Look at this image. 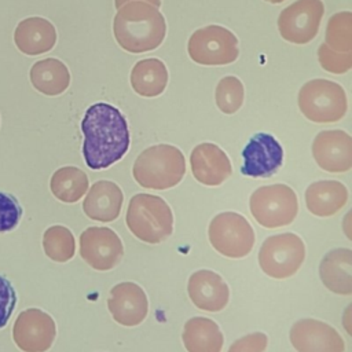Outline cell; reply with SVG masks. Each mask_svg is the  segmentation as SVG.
<instances>
[{
  "mask_svg": "<svg viewBox=\"0 0 352 352\" xmlns=\"http://www.w3.org/2000/svg\"><path fill=\"white\" fill-rule=\"evenodd\" d=\"M22 208L18 199L7 192L0 191V234L12 231L22 219Z\"/></svg>",
  "mask_w": 352,
  "mask_h": 352,
  "instance_id": "cell-31",
  "label": "cell"
},
{
  "mask_svg": "<svg viewBox=\"0 0 352 352\" xmlns=\"http://www.w3.org/2000/svg\"><path fill=\"white\" fill-rule=\"evenodd\" d=\"M16 305V293L11 282L0 275V329L7 326Z\"/></svg>",
  "mask_w": 352,
  "mask_h": 352,
  "instance_id": "cell-32",
  "label": "cell"
},
{
  "mask_svg": "<svg viewBox=\"0 0 352 352\" xmlns=\"http://www.w3.org/2000/svg\"><path fill=\"white\" fill-rule=\"evenodd\" d=\"M186 173V160L180 148L172 144H155L144 148L135 160V182L150 190H168L179 184Z\"/></svg>",
  "mask_w": 352,
  "mask_h": 352,
  "instance_id": "cell-3",
  "label": "cell"
},
{
  "mask_svg": "<svg viewBox=\"0 0 352 352\" xmlns=\"http://www.w3.org/2000/svg\"><path fill=\"white\" fill-rule=\"evenodd\" d=\"M297 103L305 118L319 124L340 121L348 109L344 88L326 78L307 81L298 91Z\"/></svg>",
  "mask_w": 352,
  "mask_h": 352,
  "instance_id": "cell-5",
  "label": "cell"
},
{
  "mask_svg": "<svg viewBox=\"0 0 352 352\" xmlns=\"http://www.w3.org/2000/svg\"><path fill=\"white\" fill-rule=\"evenodd\" d=\"M264 1H268V3H272V4H279V3H283L285 0H264Z\"/></svg>",
  "mask_w": 352,
  "mask_h": 352,
  "instance_id": "cell-35",
  "label": "cell"
},
{
  "mask_svg": "<svg viewBox=\"0 0 352 352\" xmlns=\"http://www.w3.org/2000/svg\"><path fill=\"white\" fill-rule=\"evenodd\" d=\"M107 308L113 319L122 326H138L148 314L144 290L135 282H121L111 287Z\"/></svg>",
  "mask_w": 352,
  "mask_h": 352,
  "instance_id": "cell-16",
  "label": "cell"
},
{
  "mask_svg": "<svg viewBox=\"0 0 352 352\" xmlns=\"http://www.w3.org/2000/svg\"><path fill=\"white\" fill-rule=\"evenodd\" d=\"M29 77L33 88L47 96H58L70 85V72L56 58H45L36 62L30 67Z\"/></svg>",
  "mask_w": 352,
  "mask_h": 352,
  "instance_id": "cell-24",
  "label": "cell"
},
{
  "mask_svg": "<svg viewBox=\"0 0 352 352\" xmlns=\"http://www.w3.org/2000/svg\"><path fill=\"white\" fill-rule=\"evenodd\" d=\"M82 155L88 168L100 170L120 161L128 151L131 136L124 114L113 104H91L81 120Z\"/></svg>",
  "mask_w": 352,
  "mask_h": 352,
  "instance_id": "cell-1",
  "label": "cell"
},
{
  "mask_svg": "<svg viewBox=\"0 0 352 352\" xmlns=\"http://www.w3.org/2000/svg\"><path fill=\"white\" fill-rule=\"evenodd\" d=\"M289 338L297 352H345V342L330 324L307 318L297 320L289 331Z\"/></svg>",
  "mask_w": 352,
  "mask_h": 352,
  "instance_id": "cell-14",
  "label": "cell"
},
{
  "mask_svg": "<svg viewBox=\"0 0 352 352\" xmlns=\"http://www.w3.org/2000/svg\"><path fill=\"white\" fill-rule=\"evenodd\" d=\"M182 340L187 352H221L224 344L217 323L204 316L191 318L184 323Z\"/></svg>",
  "mask_w": 352,
  "mask_h": 352,
  "instance_id": "cell-23",
  "label": "cell"
},
{
  "mask_svg": "<svg viewBox=\"0 0 352 352\" xmlns=\"http://www.w3.org/2000/svg\"><path fill=\"white\" fill-rule=\"evenodd\" d=\"M85 194L82 210L89 219L100 223H110L120 216L124 194L114 182L99 180L92 184Z\"/></svg>",
  "mask_w": 352,
  "mask_h": 352,
  "instance_id": "cell-19",
  "label": "cell"
},
{
  "mask_svg": "<svg viewBox=\"0 0 352 352\" xmlns=\"http://www.w3.org/2000/svg\"><path fill=\"white\" fill-rule=\"evenodd\" d=\"M305 258V245L293 232L268 236L260 246L258 264L263 272L274 279L293 276Z\"/></svg>",
  "mask_w": 352,
  "mask_h": 352,
  "instance_id": "cell-7",
  "label": "cell"
},
{
  "mask_svg": "<svg viewBox=\"0 0 352 352\" xmlns=\"http://www.w3.org/2000/svg\"><path fill=\"white\" fill-rule=\"evenodd\" d=\"M312 155L326 172H348L352 168V138L341 129L322 131L312 142Z\"/></svg>",
  "mask_w": 352,
  "mask_h": 352,
  "instance_id": "cell-15",
  "label": "cell"
},
{
  "mask_svg": "<svg viewBox=\"0 0 352 352\" xmlns=\"http://www.w3.org/2000/svg\"><path fill=\"white\" fill-rule=\"evenodd\" d=\"M267 344L268 337L261 331H256L234 341L227 352H264Z\"/></svg>",
  "mask_w": 352,
  "mask_h": 352,
  "instance_id": "cell-33",
  "label": "cell"
},
{
  "mask_svg": "<svg viewBox=\"0 0 352 352\" xmlns=\"http://www.w3.org/2000/svg\"><path fill=\"white\" fill-rule=\"evenodd\" d=\"M128 1H133V0H114V6H116V8H120L122 4L128 3ZM140 1L150 3L151 6H154V7H157V8H160V7H161V3H162V0H140Z\"/></svg>",
  "mask_w": 352,
  "mask_h": 352,
  "instance_id": "cell-34",
  "label": "cell"
},
{
  "mask_svg": "<svg viewBox=\"0 0 352 352\" xmlns=\"http://www.w3.org/2000/svg\"><path fill=\"white\" fill-rule=\"evenodd\" d=\"M187 292L191 302L206 312H219L230 301L228 285L219 274L210 270H198L191 274Z\"/></svg>",
  "mask_w": 352,
  "mask_h": 352,
  "instance_id": "cell-18",
  "label": "cell"
},
{
  "mask_svg": "<svg viewBox=\"0 0 352 352\" xmlns=\"http://www.w3.org/2000/svg\"><path fill=\"white\" fill-rule=\"evenodd\" d=\"M323 14L322 0H296L278 16L279 34L292 44H307L316 37Z\"/></svg>",
  "mask_w": 352,
  "mask_h": 352,
  "instance_id": "cell-10",
  "label": "cell"
},
{
  "mask_svg": "<svg viewBox=\"0 0 352 352\" xmlns=\"http://www.w3.org/2000/svg\"><path fill=\"white\" fill-rule=\"evenodd\" d=\"M319 276L330 292L341 296H351L352 250L337 248L327 252L319 264Z\"/></svg>",
  "mask_w": 352,
  "mask_h": 352,
  "instance_id": "cell-21",
  "label": "cell"
},
{
  "mask_svg": "<svg viewBox=\"0 0 352 352\" xmlns=\"http://www.w3.org/2000/svg\"><path fill=\"white\" fill-rule=\"evenodd\" d=\"M326 45L337 52H352V12L333 14L326 25Z\"/></svg>",
  "mask_w": 352,
  "mask_h": 352,
  "instance_id": "cell-28",
  "label": "cell"
},
{
  "mask_svg": "<svg viewBox=\"0 0 352 352\" xmlns=\"http://www.w3.org/2000/svg\"><path fill=\"white\" fill-rule=\"evenodd\" d=\"M168 69L161 59L147 58L135 63L131 70L132 89L144 98L161 95L168 85Z\"/></svg>",
  "mask_w": 352,
  "mask_h": 352,
  "instance_id": "cell-25",
  "label": "cell"
},
{
  "mask_svg": "<svg viewBox=\"0 0 352 352\" xmlns=\"http://www.w3.org/2000/svg\"><path fill=\"white\" fill-rule=\"evenodd\" d=\"M113 34L118 45L126 52H148L162 44L166 22L157 7L133 0L117 8L113 19Z\"/></svg>",
  "mask_w": 352,
  "mask_h": 352,
  "instance_id": "cell-2",
  "label": "cell"
},
{
  "mask_svg": "<svg viewBox=\"0 0 352 352\" xmlns=\"http://www.w3.org/2000/svg\"><path fill=\"white\" fill-rule=\"evenodd\" d=\"M88 176L77 166H62L56 169L50 180L54 197L65 204H74L88 191Z\"/></svg>",
  "mask_w": 352,
  "mask_h": 352,
  "instance_id": "cell-26",
  "label": "cell"
},
{
  "mask_svg": "<svg viewBox=\"0 0 352 352\" xmlns=\"http://www.w3.org/2000/svg\"><path fill=\"white\" fill-rule=\"evenodd\" d=\"M245 98V89L242 81L235 76H226L223 77L216 87L214 99L216 106L224 114H234L236 113Z\"/></svg>",
  "mask_w": 352,
  "mask_h": 352,
  "instance_id": "cell-29",
  "label": "cell"
},
{
  "mask_svg": "<svg viewBox=\"0 0 352 352\" xmlns=\"http://www.w3.org/2000/svg\"><path fill=\"white\" fill-rule=\"evenodd\" d=\"M43 249L52 261L66 263L76 253V239L65 226H51L44 231Z\"/></svg>",
  "mask_w": 352,
  "mask_h": 352,
  "instance_id": "cell-27",
  "label": "cell"
},
{
  "mask_svg": "<svg viewBox=\"0 0 352 352\" xmlns=\"http://www.w3.org/2000/svg\"><path fill=\"white\" fill-rule=\"evenodd\" d=\"M80 256L94 270L109 271L121 261L124 246L111 228L88 227L80 235Z\"/></svg>",
  "mask_w": 352,
  "mask_h": 352,
  "instance_id": "cell-12",
  "label": "cell"
},
{
  "mask_svg": "<svg viewBox=\"0 0 352 352\" xmlns=\"http://www.w3.org/2000/svg\"><path fill=\"white\" fill-rule=\"evenodd\" d=\"M208 235L213 249L228 258L248 256L256 241L253 227L245 216L236 212L216 214L209 223Z\"/></svg>",
  "mask_w": 352,
  "mask_h": 352,
  "instance_id": "cell-9",
  "label": "cell"
},
{
  "mask_svg": "<svg viewBox=\"0 0 352 352\" xmlns=\"http://www.w3.org/2000/svg\"><path fill=\"white\" fill-rule=\"evenodd\" d=\"M348 201V188L337 180H319L305 190L307 209L318 217H329L340 212Z\"/></svg>",
  "mask_w": 352,
  "mask_h": 352,
  "instance_id": "cell-22",
  "label": "cell"
},
{
  "mask_svg": "<svg viewBox=\"0 0 352 352\" xmlns=\"http://www.w3.org/2000/svg\"><path fill=\"white\" fill-rule=\"evenodd\" d=\"M187 51L191 60L204 66L228 65L239 56L236 36L219 25L197 29L188 38Z\"/></svg>",
  "mask_w": 352,
  "mask_h": 352,
  "instance_id": "cell-8",
  "label": "cell"
},
{
  "mask_svg": "<svg viewBox=\"0 0 352 352\" xmlns=\"http://www.w3.org/2000/svg\"><path fill=\"white\" fill-rule=\"evenodd\" d=\"M318 60L323 70L333 74H344L352 69V52H337L320 44L318 48Z\"/></svg>",
  "mask_w": 352,
  "mask_h": 352,
  "instance_id": "cell-30",
  "label": "cell"
},
{
  "mask_svg": "<svg viewBox=\"0 0 352 352\" xmlns=\"http://www.w3.org/2000/svg\"><path fill=\"white\" fill-rule=\"evenodd\" d=\"M56 336L52 316L38 308L22 311L12 326V340L23 352H47Z\"/></svg>",
  "mask_w": 352,
  "mask_h": 352,
  "instance_id": "cell-11",
  "label": "cell"
},
{
  "mask_svg": "<svg viewBox=\"0 0 352 352\" xmlns=\"http://www.w3.org/2000/svg\"><path fill=\"white\" fill-rule=\"evenodd\" d=\"M125 223L138 239L155 245L170 236L173 213L164 198L142 192L129 199Z\"/></svg>",
  "mask_w": 352,
  "mask_h": 352,
  "instance_id": "cell-4",
  "label": "cell"
},
{
  "mask_svg": "<svg viewBox=\"0 0 352 352\" xmlns=\"http://www.w3.org/2000/svg\"><path fill=\"white\" fill-rule=\"evenodd\" d=\"M249 209L260 226L278 228L293 223L298 212V199L286 184L261 186L252 192Z\"/></svg>",
  "mask_w": 352,
  "mask_h": 352,
  "instance_id": "cell-6",
  "label": "cell"
},
{
  "mask_svg": "<svg viewBox=\"0 0 352 352\" xmlns=\"http://www.w3.org/2000/svg\"><path fill=\"white\" fill-rule=\"evenodd\" d=\"M190 166L197 182L205 186H220L231 173L228 155L214 143H199L190 154Z\"/></svg>",
  "mask_w": 352,
  "mask_h": 352,
  "instance_id": "cell-17",
  "label": "cell"
},
{
  "mask_svg": "<svg viewBox=\"0 0 352 352\" xmlns=\"http://www.w3.org/2000/svg\"><path fill=\"white\" fill-rule=\"evenodd\" d=\"M14 43L25 55H41L54 48L56 43V29L45 18L29 16L16 25Z\"/></svg>",
  "mask_w": 352,
  "mask_h": 352,
  "instance_id": "cell-20",
  "label": "cell"
},
{
  "mask_svg": "<svg viewBox=\"0 0 352 352\" xmlns=\"http://www.w3.org/2000/svg\"><path fill=\"white\" fill-rule=\"evenodd\" d=\"M242 175L250 177H270L283 164L280 143L267 132L254 133L242 150Z\"/></svg>",
  "mask_w": 352,
  "mask_h": 352,
  "instance_id": "cell-13",
  "label": "cell"
}]
</instances>
